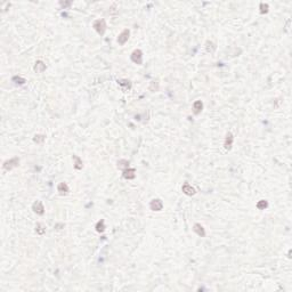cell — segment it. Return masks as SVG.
Returning a JSON list of instances; mask_svg holds the SVG:
<instances>
[{
	"mask_svg": "<svg viewBox=\"0 0 292 292\" xmlns=\"http://www.w3.org/2000/svg\"><path fill=\"white\" fill-rule=\"evenodd\" d=\"M93 28L95 29V31H96L98 35H103L104 33H105V31H106V22H105V20H103V18L96 20V21L94 22Z\"/></svg>",
	"mask_w": 292,
	"mask_h": 292,
	"instance_id": "cell-1",
	"label": "cell"
},
{
	"mask_svg": "<svg viewBox=\"0 0 292 292\" xmlns=\"http://www.w3.org/2000/svg\"><path fill=\"white\" fill-rule=\"evenodd\" d=\"M18 165H20V159H18V158H13V159H11V160L5 161L4 165H2V168H4V170H7V171H9V170H12L13 168L17 167Z\"/></svg>",
	"mask_w": 292,
	"mask_h": 292,
	"instance_id": "cell-2",
	"label": "cell"
},
{
	"mask_svg": "<svg viewBox=\"0 0 292 292\" xmlns=\"http://www.w3.org/2000/svg\"><path fill=\"white\" fill-rule=\"evenodd\" d=\"M131 61L138 65H141L143 63V53H141V49H135L132 54H131Z\"/></svg>",
	"mask_w": 292,
	"mask_h": 292,
	"instance_id": "cell-3",
	"label": "cell"
},
{
	"mask_svg": "<svg viewBox=\"0 0 292 292\" xmlns=\"http://www.w3.org/2000/svg\"><path fill=\"white\" fill-rule=\"evenodd\" d=\"M32 210H33L37 215H40V216H42V215L45 213V206H44L41 201H35V202L32 204Z\"/></svg>",
	"mask_w": 292,
	"mask_h": 292,
	"instance_id": "cell-4",
	"label": "cell"
},
{
	"mask_svg": "<svg viewBox=\"0 0 292 292\" xmlns=\"http://www.w3.org/2000/svg\"><path fill=\"white\" fill-rule=\"evenodd\" d=\"M129 35H130V32H129V30H128V29L123 30V31H122L120 35H119V37H118V44H119V45H121V46H123L124 44L128 41V39H129Z\"/></svg>",
	"mask_w": 292,
	"mask_h": 292,
	"instance_id": "cell-5",
	"label": "cell"
},
{
	"mask_svg": "<svg viewBox=\"0 0 292 292\" xmlns=\"http://www.w3.org/2000/svg\"><path fill=\"white\" fill-rule=\"evenodd\" d=\"M150 208L153 211H161L162 208H163V203L160 199H154L152 200L151 203H150Z\"/></svg>",
	"mask_w": 292,
	"mask_h": 292,
	"instance_id": "cell-6",
	"label": "cell"
},
{
	"mask_svg": "<svg viewBox=\"0 0 292 292\" xmlns=\"http://www.w3.org/2000/svg\"><path fill=\"white\" fill-rule=\"evenodd\" d=\"M233 141H234V136L232 132H227L226 138H225V141H224V147L225 150L229 151L232 150V146H233Z\"/></svg>",
	"mask_w": 292,
	"mask_h": 292,
	"instance_id": "cell-7",
	"label": "cell"
},
{
	"mask_svg": "<svg viewBox=\"0 0 292 292\" xmlns=\"http://www.w3.org/2000/svg\"><path fill=\"white\" fill-rule=\"evenodd\" d=\"M182 189H183V193L186 194V195H188V196H192V195L195 194V189H194V187H192V185H189L188 183H185V184L183 185Z\"/></svg>",
	"mask_w": 292,
	"mask_h": 292,
	"instance_id": "cell-8",
	"label": "cell"
},
{
	"mask_svg": "<svg viewBox=\"0 0 292 292\" xmlns=\"http://www.w3.org/2000/svg\"><path fill=\"white\" fill-rule=\"evenodd\" d=\"M193 230H194L199 236H201V237L206 236V229L203 228V226L201 224H195V225L193 226Z\"/></svg>",
	"mask_w": 292,
	"mask_h": 292,
	"instance_id": "cell-9",
	"label": "cell"
},
{
	"mask_svg": "<svg viewBox=\"0 0 292 292\" xmlns=\"http://www.w3.org/2000/svg\"><path fill=\"white\" fill-rule=\"evenodd\" d=\"M203 110V103L201 100H195L194 104H193V113L197 115V114L201 113V111Z\"/></svg>",
	"mask_w": 292,
	"mask_h": 292,
	"instance_id": "cell-10",
	"label": "cell"
},
{
	"mask_svg": "<svg viewBox=\"0 0 292 292\" xmlns=\"http://www.w3.org/2000/svg\"><path fill=\"white\" fill-rule=\"evenodd\" d=\"M57 192L61 194V195H66L69 193V186L66 183H59L58 186H57Z\"/></svg>",
	"mask_w": 292,
	"mask_h": 292,
	"instance_id": "cell-11",
	"label": "cell"
},
{
	"mask_svg": "<svg viewBox=\"0 0 292 292\" xmlns=\"http://www.w3.org/2000/svg\"><path fill=\"white\" fill-rule=\"evenodd\" d=\"M33 69L37 73H44L46 71V64L42 61H37Z\"/></svg>",
	"mask_w": 292,
	"mask_h": 292,
	"instance_id": "cell-12",
	"label": "cell"
},
{
	"mask_svg": "<svg viewBox=\"0 0 292 292\" xmlns=\"http://www.w3.org/2000/svg\"><path fill=\"white\" fill-rule=\"evenodd\" d=\"M136 177V170L132 168H128L123 170V178L126 179H134Z\"/></svg>",
	"mask_w": 292,
	"mask_h": 292,
	"instance_id": "cell-13",
	"label": "cell"
},
{
	"mask_svg": "<svg viewBox=\"0 0 292 292\" xmlns=\"http://www.w3.org/2000/svg\"><path fill=\"white\" fill-rule=\"evenodd\" d=\"M73 160H74V168H76V170H81L83 167L82 160H81L78 155H73Z\"/></svg>",
	"mask_w": 292,
	"mask_h": 292,
	"instance_id": "cell-14",
	"label": "cell"
},
{
	"mask_svg": "<svg viewBox=\"0 0 292 292\" xmlns=\"http://www.w3.org/2000/svg\"><path fill=\"white\" fill-rule=\"evenodd\" d=\"M35 232H37V234H39V235H42V234H45L46 232V226L44 225L42 223H38L37 225H35Z\"/></svg>",
	"mask_w": 292,
	"mask_h": 292,
	"instance_id": "cell-15",
	"label": "cell"
},
{
	"mask_svg": "<svg viewBox=\"0 0 292 292\" xmlns=\"http://www.w3.org/2000/svg\"><path fill=\"white\" fill-rule=\"evenodd\" d=\"M118 168L122 169V170L128 169L129 168V161H127V160H120V161H118Z\"/></svg>",
	"mask_w": 292,
	"mask_h": 292,
	"instance_id": "cell-16",
	"label": "cell"
},
{
	"mask_svg": "<svg viewBox=\"0 0 292 292\" xmlns=\"http://www.w3.org/2000/svg\"><path fill=\"white\" fill-rule=\"evenodd\" d=\"M96 230L98 233H103L104 230H105V221H104L103 219L100 220V221L96 224Z\"/></svg>",
	"mask_w": 292,
	"mask_h": 292,
	"instance_id": "cell-17",
	"label": "cell"
},
{
	"mask_svg": "<svg viewBox=\"0 0 292 292\" xmlns=\"http://www.w3.org/2000/svg\"><path fill=\"white\" fill-rule=\"evenodd\" d=\"M206 52L208 53H213L215 50H216V46H215V44H213L212 41H206Z\"/></svg>",
	"mask_w": 292,
	"mask_h": 292,
	"instance_id": "cell-18",
	"label": "cell"
},
{
	"mask_svg": "<svg viewBox=\"0 0 292 292\" xmlns=\"http://www.w3.org/2000/svg\"><path fill=\"white\" fill-rule=\"evenodd\" d=\"M267 206H268V202L266 200H260V201L257 203V208L259 210H265Z\"/></svg>",
	"mask_w": 292,
	"mask_h": 292,
	"instance_id": "cell-19",
	"label": "cell"
},
{
	"mask_svg": "<svg viewBox=\"0 0 292 292\" xmlns=\"http://www.w3.org/2000/svg\"><path fill=\"white\" fill-rule=\"evenodd\" d=\"M45 139H46V137L44 135H35V138H33V141L37 143V144H42V143L45 141Z\"/></svg>",
	"mask_w": 292,
	"mask_h": 292,
	"instance_id": "cell-20",
	"label": "cell"
},
{
	"mask_svg": "<svg viewBox=\"0 0 292 292\" xmlns=\"http://www.w3.org/2000/svg\"><path fill=\"white\" fill-rule=\"evenodd\" d=\"M13 82H15L16 85H24L26 81H25V79L24 78H21V76H14L13 78Z\"/></svg>",
	"mask_w": 292,
	"mask_h": 292,
	"instance_id": "cell-21",
	"label": "cell"
},
{
	"mask_svg": "<svg viewBox=\"0 0 292 292\" xmlns=\"http://www.w3.org/2000/svg\"><path fill=\"white\" fill-rule=\"evenodd\" d=\"M260 13L261 14H266V13H268V5L267 4H260Z\"/></svg>",
	"mask_w": 292,
	"mask_h": 292,
	"instance_id": "cell-22",
	"label": "cell"
},
{
	"mask_svg": "<svg viewBox=\"0 0 292 292\" xmlns=\"http://www.w3.org/2000/svg\"><path fill=\"white\" fill-rule=\"evenodd\" d=\"M118 82H119L120 86H124V87L130 88V81H129V80H120V81H118Z\"/></svg>",
	"mask_w": 292,
	"mask_h": 292,
	"instance_id": "cell-23",
	"label": "cell"
},
{
	"mask_svg": "<svg viewBox=\"0 0 292 292\" xmlns=\"http://www.w3.org/2000/svg\"><path fill=\"white\" fill-rule=\"evenodd\" d=\"M61 5H62L63 7H66V6H70L71 2H61Z\"/></svg>",
	"mask_w": 292,
	"mask_h": 292,
	"instance_id": "cell-24",
	"label": "cell"
}]
</instances>
